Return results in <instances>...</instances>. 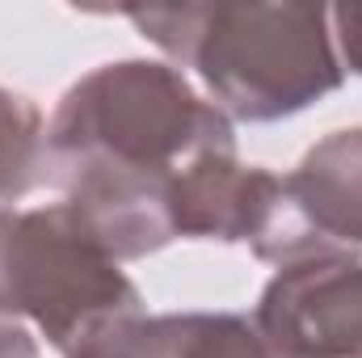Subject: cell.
<instances>
[{"mask_svg": "<svg viewBox=\"0 0 362 358\" xmlns=\"http://www.w3.org/2000/svg\"><path fill=\"white\" fill-rule=\"evenodd\" d=\"M122 17L245 122L299 114L346 76L325 4H148Z\"/></svg>", "mask_w": 362, "mask_h": 358, "instance_id": "1", "label": "cell"}, {"mask_svg": "<svg viewBox=\"0 0 362 358\" xmlns=\"http://www.w3.org/2000/svg\"><path fill=\"white\" fill-rule=\"evenodd\" d=\"M215 152H236L232 118L189 89L177 68L156 59L93 68L64 93L47 127L51 181L110 173L169 185Z\"/></svg>", "mask_w": 362, "mask_h": 358, "instance_id": "2", "label": "cell"}, {"mask_svg": "<svg viewBox=\"0 0 362 358\" xmlns=\"http://www.w3.org/2000/svg\"><path fill=\"white\" fill-rule=\"evenodd\" d=\"M0 312L25 316L64 358H89L144 316L139 287L68 202L0 211Z\"/></svg>", "mask_w": 362, "mask_h": 358, "instance_id": "3", "label": "cell"}, {"mask_svg": "<svg viewBox=\"0 0 362 358\" xmlns=\"http://www.w3.org/2000/svg\"><path fill=\"white\" fill-rule=\"evenodd\" d=\"M253 325L282 358H362V262L337 253L282 266Z\"/></svg>", "mask_w": 362, "mask_h": 358, "instance_id": "4", "label": "cell"}, {"mask_svg": "<svg viewBox=\"0 0 362 358\" xmlns=\"http://www.w3.org/2000/svg\"><path fill=\"white\" fill-rule=\"evenodd\" d=\"M286 190L329 253L362 249V127L333 131L308 148Z\"/></svg>", "mask_w": 362, "mask_h": 358, "instance_id": "5", "label": "cell"}, {"mask_svg": "<svg viewBox=\"0 0 362 358\" xmlns=\"http://www.w3.org/2000/svg\"><path fill=\"white\" fill-rule=\"evenodd\" d=\"M144 337L156 358H282L262 329L236 312L144 316Z\"/></svg>", "mask_w": 362, "mask_h": 358, "instance_id": "6", "label": "cell"}, {"mask_svg": "<svg viewBox=\"0 0 362 358\" xmlns=\"http://www.w3.org/2000/svg\"><path fill=\"white\" fill-rule=\"evenodd\" d=\"M47 178V127L30 97L0 85V202L21 198Z\"/></svg>", "mask_w": 362, "mask_h": 358, "instance_id": "7", "label": "cell"}, {"mask_svg": "<svg viewBox=\"0 0 362 358\" xmlns=\"http://www.w3.org/2000/svg\"><path fill=\"white\" fill-rule=\"evenodd\" d=\"M329 30L341 68L362 76V4H333L329 8Z\"/></svg>", "mask_w": 362, "mask_h": 358, "instance_id": "8", "label": "cell"}, {"mask_svg": "<svg viewBox=\"0 0 362 358\" xmlns=\"http://www.w3.org/2000/svg\"><path fill=\"white\" fill-rule=\"evenodd\" d=\"M89 358H156L152 346H148V337H144V316L131 321L127 329H118L110 342H101Z\"/></svg>", "mask_w": 362, "mask_h": 358, "instance_id": "9", "label": "cell"}, {"mask_svg": "<svg viewBox=\"0 0 362 358\" xmlns=\"http://www.w3.org/2000/svg\"><path fill=\"white\" fill-rule=\"evenodd\" d=\"M0 358H38V342L30 337V329L4 312H0Z\"/></svg>", "mask_w": 362, "mask_h": 358, "instance_id": "10", "label": "cell"}]
</instances>
